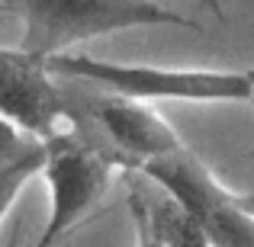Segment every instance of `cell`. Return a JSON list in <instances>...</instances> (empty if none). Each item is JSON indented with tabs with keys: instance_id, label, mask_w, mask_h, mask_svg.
<instances>
[{
	"instance_id": "cell-1",
	"label": "cell",
	"mask_w": 254,
	"mask_h": 247,
	"mask_svg": "<svg viewBox=\"0 0 254 247\" xmlns=\"http://www.w3.org/2000/svg\"><path fill=\"white\" fill-rule=\"evenodd\" d=\"M49 71L71 84L97 87L113 97L138 99H184V103H248L251 84L245 71L222 68H164V64H129L90 55H52Z\"/></svg>"
},
{
	"instance_id": "cell-2",
	"label": "cell",
	"mask_w": 254,
	"mask_h": 247,
	"mask_svg": "<svg viewBox=\"0 0 254 247\" xmlns=\"http://www.w3.org/2000/svg\"><path fill=\"white\" fill-rule=\"evenodd\" d=\"M23 13L19 49L45 58L64 55L71 45L126 32L135 26H187L190 19L158 0H16Z\"/></svg>"
},
{
	"instance_id": "cell-3",
	"label": "cell",
	"mask_w": 254,
	"mask_h": 247,
	"mask_svg": "<svg viewBox=\"0 0 254 247\" xmlns=\"http://www.w3.org/2000/svg\"><path fill=\"white\" fill-rule=\"evenodd\" d=\"M199 228L209 247H254V199L232 193L187 148L138 167Z\"/></svg>"
},
{
	"instance_id": "cell-4",
	"label": "cell",
	"mask_w": 254,
	"mask_h": 247,
	"mask_svg": "<svg viewBox=\"0 0 254 247\" xmlns=\"http://www.w3.org/2000/svg\"><path fill=\"white\" fill-rule=\"evenodd\" d=\"M116 167L119 164L81 129H58L45 138L42 173L49 183V218L32 247H55L62 241L100 202Z\"/></svg>"
},
{
	"instance_id": "cell-5",
	"label": "cell",
	"mask_w": 254,
	"mask_h": 247,
	"mask_svg": "<svg viewBox=\"0 0 254 247\" xmlns=\"http://www.w3.org/2000/svg\"><path fill=\"white\" fill-rule=\"evenodd\" d=\"M64 99H68L71 129L90 135L126 170H138L155 157L187 148L177 132L151 109V103L113 97V93H100L87 103H74L68 90H64Z\"/></svg>"
},
{
	"instance_id": "cell-6",
	"label": "cell",
	"mask_w": 254,
	"mask_h": 247,
	"mask_svg": "<svg viewBox=\"0 0 254 247\" xmlns=\"http://www.w3.org/2000/svg\"><path fill=\"white\" fill-rule=\"evenodd\" d=\"M0 119L32 138H49L68 122L64 87H58L45 58L26 49H0Z\"/></svg>"
},
{
	"instance_id": "cell-7",
	"label": "cell",
	"mask_w": 254,
	"mask_h": 247,
	"mask_svg": "<svg viewBox=\"0 0 254 247\" xmlns=\"http://www.w3.org/2000/svg\"><path fill=\"white\" fill-rule=\"evenodd\" d=\"M132 212H135V225H142L164 247H209L206 238L199 235V228L193 225V218L164 190H158V196L151 199L132 193Z\"/></svg>"
},
{
	"instance_id": "cell-8",
	"label": "cell",
	"mask_w": 254,
	"mask_h": 247,
	"mask_svg": "<svg viewBox=\"0 0 254 247\" xmlns=\"http://www.w3.org/2000/svg\"><path fill=\"white\" fill-rule=\"evenodd\" d=\"M42 164H45V138L32 135H23L16 148L0 157V225H3L6 212L13 209L16 196L23 193V186L36 173H42Z\"/></svg>"
},
{
	"instance_id": "cell-9",
	"label": "cell",
	"mask_w": 254,
	"mask_h": 247,
	"mask_svg": "<svg viewBox=\"0 0 254 247\" xmlns=\"http://www.w3.org/2000/svg\"><path fill=\"white\" fill-rule=\"evenodd\" d=\"M19 138H23V132L16 129V125H10L6 119H0V157L6 154V151H13L19 145Z\"/></svg>"
},
{
	"instance_id": "cell-10",
	"label": "cell",
	"mask_w": 254,
	"mask_h": 247,
	"mask_svg": "<svg viewBox=\"0 0 254 247\" xmlns=\"http://www.w3.org/2000/svg\"><path fill=\"white\" fill-rule=\"evenodd\" d=\"M138 247H164V244H158V241H155V238H151V235H148V231H145V228H142V225H138Z\"/></svg>"
},
{
	"instance_id": "cell-11",
	"label": "cell",
	"mask_w": 254,
	"mask_h": 247,
	"mask_svg": "<svg viewBox=\"0 0 254 247\" xmlns=\"http://www.w3.org/2000/svg\"><path fill=\"white\" fill-rule=\"evenodd\" d=\"M203 3H206V6H209V10H212V13H216V16H219V19H222V16H225V10H222V0H203Z\"/></svg>"
},
{
	"instance_id": "cell-12",
	"label": "cell",
	"mask_w": 254,
	"mask_h": 247,
	"mask_svg": "<svg viewBox=\"0 0 254 247\" xmlns=\"http://www.w3.org/2000/svg\"><path fill=\"white\" fill-rule=\"evenodd\" d=\"M245 74H248V84H251V99H248V103H254V68L245 71Z\"/></svg>"
}]
</instances>
